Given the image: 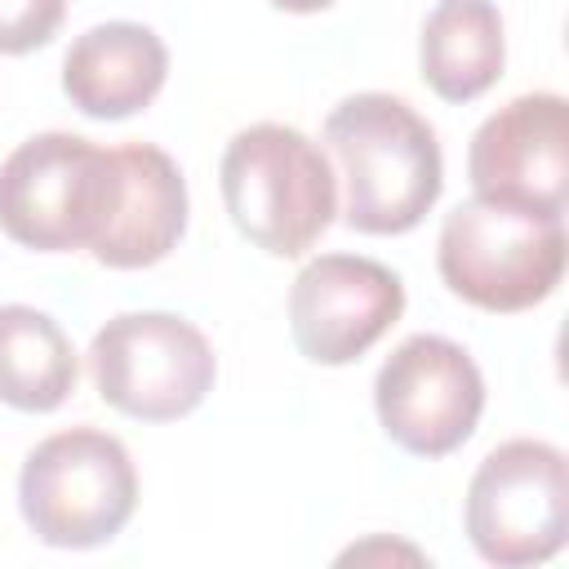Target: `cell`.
Returning <instances> with one entry per match:
<instances>
[{
	"instance_id": "cell-1",
	"label": "cell",
	"mask_w": 569,
	"mask_h": 569,
	"mask_svg": "<svg viewBox=\"0 0 569 569\" xmlns=\"http://www.w3.org/2000/svg\"><path fill=\"white\" fill-rule=\"evenodd\" d=\"M325 142L347 178V227L400 236L427 218L440 196L445 160L436 129L391 93H356L325 120Z\"/></svg>"
},
{
	"instance_id": "cell-2",
	"label": "cell",
	"mask_w": 569,
	"mask_h": 569,
	"mask_svg": "<svg viewBox=\"0 0 569 569\" xmlns=\"http://www.w3.org/2000/svg\"><path fill=\"white\" fill-rule=\"evenodd\" d=\"M222 204L244 240L276 258L307 253L333 222L338 191L325 151L289 124H249L222 151Z\"/></svg>"
},
{
	"instance_id": "cell-3",
	"label": "cell",
	"mask_w": 569,
	"mask_h": 569,
	"mask_svg": "<svg viewBox=\"0 0 569 569\" xmlns=\"http://www.w3.org/2000/svg\"><path fill=\"white\" fill-rule=\"evenodd\" d=\"M436 267L462 302L480 311H525L565 276V222L556 213L471 196L445 213Z\"/></svg>"
},
{
	"instance_id": "cell-4",
	"label": "cell",
	"mask_w": 569,
	"mask_h": 569,
	"mask_svg": "<svg viewBox=\"0 0 569 569\" xmlns=\"http://www.w3.org/2000/svg\"><path fill=\"white\" fill-rule=\"evenodd\" d=\"M18 507L49 547H102L138 507V471L129 449L98 431L71 427L40 440L18 476Z\"/></svg>"
},
{
	"instance_id": "cell-5",
	"label": "cell",
	"mask_w": 569,
	"mask_h": 569,
	"mask_svg": "<svg viewBox=\"0 0 569 569\" xmlns=\"http://www.w3.org/2000/svg\"><path fill=\"white\" fill-rule=\"evenodd\" d=\"M116 200V151L36 133L0 164V231L27 249H89Z\"/></svg>"
},
{
	"instance_id": "cell-6",
	"label": "cell",
	"mask_w": 569,
	"mask_h": 569,
	"mask_svg": "<svg viewBox=\"0 0 569 569\" xmlns=\"http://www.w3.org/2000/svg\"><path fill=\"white\" fill-rule=\"evenodd\" d=\"M89 373L111 409L142 422H173L209 396L218 365L191 320L169 311H124L93 333Z\"/></svg>"
},
{
	"instance_id": "cell-7",
	"label": "cell",
	"mask_w": 569,
	"mask_h": 569,
	"mask_svg": "<svg viewBox=\"0 0 569 569\" xmlns=\"http://www.w3.org/2000/svg\"><path fill=\"white\" fill-rule=\"evenodd\" d=\"M467 533L489 565H542L569 533L565 453L547 440L498 445L467 485Z\"/></svg>"
},
{
	"instance_id": "cell-8",
	"label": "cell",
	"mask_w": 569,
	"mask_h": 569,
	"mask_svg": "<svg viewBox=\"0 0 569 569\" xmlns=\"http://www.w3.org/2000/svg\"><path fill=\"white\" fill-rule=\"evenodd\" d=\"M373 405L382 431L405 453L445 458L476 431L485 378L458 342L440 333H413L382 360L373 378Z\"/></svg>"
},
{
	"instance_id": "cell-9",
	"label": "cell",
	"mask_w": 569,
	"mask_h": 569,
	"mask_svg": "<svg viewBox=\"0 0 569 569\" xmlns=\"http://www.w3.org/2000/svg\"><path fill=\"white\" fill-rule=\"evenodd\" d=\"M405 311V284L391 267L360 253L311 258L289 289L293 342L316 365L360 360Z\"/></svg>"
},
{
	"instance_id": "cell-10",
	"label": "cell",
	"mask_w": 569,
	"mask_h": 569,
	"mask_svg": "<svg viewBox=\"0 0 569 569\" xmlns=\"http://www.w3.org/2000/svg\"><path fill=\"white\" fill-rule=\"evenodd\" d=\"M467 178L476 196L565 213L569 191V107L560 93H520L471 138Z\"/></svg>"
},
{
	"instance_id": "cell-11",
	"label": "cell",
	"mask_w": 569,
	"mask_h": 569,
	"mask_svg": "<svg viewBox=\"0 0 569 569\" xmlns=\"http://www.w3.org/2000/svg\"><path fill=\"white\" fill-rule=\"evenodd\" d=\"M187 227V182L169 151L151 142L116 147V200L89 244L102 267H151L160 262Z\"/></svg>"
},
{
	"instance_id": "cell-12",
	"label": "cell",
	"mask_w": 569,
	"mask_h": 569,
	"mask_svg": "<svg viewBox=\"0 0 569 569\" xmlns=\"http://www.w3.org/2000/svg\"><path fill=\"white\" fill-rule=\"evenodd\" d=\"M169 71L160 36L142 22H98L71 40L62 58V89L71 107L93 120H124L142 111Z\"/></svg>"
},
{
	"instance_id": "cell-13",
	"label": "cell",
	"mask_w": 569,
	"mask_h": 569,
	"mask_svg": "<svg viewBox=\"0 0 569 569\" xmlns=\"http://www.w3.org/2000/svg\"><path fill=\"white\" fill-rule=\"evenodd\" d=\"M502 13L493 0H440L422 22V80L445 102H471L502 76Z\"/></svg>"
},
{
	"instance_id": "cell-14",
	"label": "cell",
	"mask_w": 569,
	"mask_h": 569,
	"mask_svg": "<svg viewBox=\"0 0 569 569\" xmlns=\"http://www.w3.org/2000/svg\"><path fill=\"white\" fill-rule=\"evenodd\" d=\"M71 338L36 307H0V400L22 413H49L76 391Z\"/></svg>"
},
{
	"instance_id": "cell-15",
	"label": "cell",
	"mask_w": 569,
	"mask_h": 569,
	"mask_svg": "<svg viewBox=\"0 0 569 569\" xmlns=\"http://www.w3.org/2000/svg\"><path fill=\"white\" fill-rule=\"evenodd\" d=\"M67 0H0V53H31L62 27Z\"/></svg>"
},
{
	"instance_id": "cell-16",
	"label": "cell",
	"mask_w": 569,
	"mask_h": 569,
	"mask_svg": "<svg viewBox=\"0 0 569 569\" xmlns=\"http://www.w3.org/2000/svg\"><path fill=\"white\" fill-rule=\"evenodd\" d=\"M276 9H289V13H316V9H329L333 0H271Z\"/></svg>"
}]
</instances>
